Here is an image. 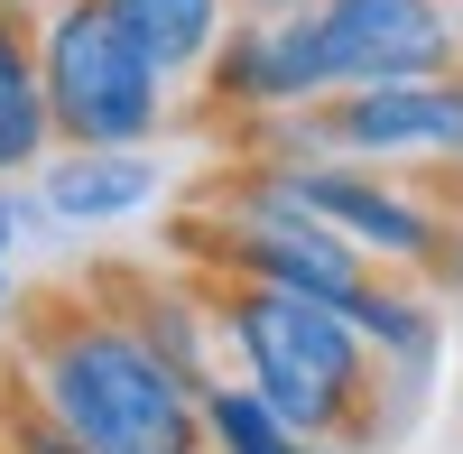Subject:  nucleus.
I'll use <instances>...</instances> for the list:
<instances>
[{
  "label": "nucleus",
  "mask_w": 463,
  "mask_h": 454,
  "mask_svg": "<svg viewBox=\"0 0 463 454\" xmlns=\"http://www.w3.org/2000/svg\"><path fill=\"white\" fill-rule=\"evenodd\" d=\"M19 381L84 454H204V390L102 297L28 316Z\"/></svg>",
  "instance_id": "f257e3e1"
},
{
  "label": "nucleus",
  "mask_w": 463,
  "mask_h": 454,
  "mask_svg": "<svg viewBox=\"0 0 463 454\" xmlns=\"http://www.w3.org/2000/svg\"><path fill=\"white\" fill-rule=\"evenodd\" d=\"M213 316H222L232 362H241V390H250L279 427L316 436V445L362 436V408H371L380 362H371V344L353 334V316H343V307H316V297H288V288H241V279H222Z\"/></svg>",
  "instance_id": "f03ea898"
},
{
  "label": "nucleus",
  "mask_w": 463,
  "mask_h": 454,
  "mask_svg": "<svg viewBox=\"0 0 463 454\" xmlns=\"http://www.w3.org/2000/svg\"><path fill=\"white\" fill-rule=\"evenodd\" d=\"M37 84L56 148H148L167 130V74L102 0H56L37 19Z\"/></svg>",
  "instance_id": "7ed1b4c3"
},
{
  "label": "nucleus",
  "mask_w": 463,
  "mask_h": 454,
  "mask_svg": "<svg viewBox=\"0 0 463 454\" xmlns=\"http://www.w3.org/2000/svg\"><path fill=\"white\" fill-rule=\"evenodd\" d=\"M260 185L279 204H297L306 222H325L343 251H362L371 270H436L445 260V213L417 204L408 185H390L380 167H353V158H269Z\"/></svg>",
  "instance_id": "20e7f679"
},
{
  "label": "nucleus",
  "mask_w": 463,
  "mask_h": 454,
  "mask_svg": "<svg viewBox=\"0 0 463 454\" xmlns=\"http://www.w3.org/2000/svg\"><path fill=\"white\" fill-rule=\"evenodd\" d=\"M306 158H353V167L463 158V74L371 84V93H325L316 111H306Z\"/></svg>",
  "instance_id": "39448f33"
},
{
  "label": "nucleus",
  "mask_w": 463,
  "mask_h": 454,
  "mask_svg": "<svg viewBox=\"0 0 463 454\" xmlns=\"http://www.w3.org/2000/svg\"><path fill=\"white\" fill-rule=\"evenodd\" d=\"M306 19H316V47H325V84L334 93L454 74V19L436 10V0H316Z\"/></svg>",
  "instance_id": "423d86ee"
},
{
  "label": "nucleus",
  "mask_w": 463,
  "mask_h": 454,
  "mask_svg": "<svg viewBox=\"0 0 463 454\" xmlns=\"http://www.w3.org/2000/svg\"><path fill=\"white\" fill-rule=\"evenodd\" d=\"M204 84L222 111H306V102H325V47H316V19H241V28H222V47L204 65Z\"/></svg>",
  "instance_id": "0eeeda50"
},
{
  "label": "nucleus",
  "mask_w": 463,
  "mask_h": 454,
  "mask_svg": "<svg viewBox=\"0 0 463 454\" xmlns=\"http://www.w3.org/2000/svg\"><path fill=\"white\" fill-rule=\"evenodd\" d=\"M158 158L148 148H56L47 167H37V204L56 222H130L158 204Z\"/></svg>",
  "instance_id": "6e6552de"
},
{
  "label": "nucleus",
  "mask_w": 463,
  "mask_h": 454,
  "mask_svg": "<svg viewBox=\"0 0 463 454\" xmlns=\"http://www.w3.org/2000/svg\"><path fill=\"white\" fill-rule=\"evenodd\" d=\"M56 158L47 84H37V19L0 0V176H37Z\"/></svg>",
  "instance_id": "1a4fd4ad"
},
{
  "label": "nucleus",
  "mask_w": 463,
  "mask_h": 454,
  "mask_svg": "<svg viewBox=\"0 0 463 454\" xmlns=\"http://www.w3.org/2000/svg\"><path fill=\"white\" fill-rule=\"evenodd\" d=\"M102 10L148 47V65H158L167 84L176 74H204L213 47H222V0H102Z\"/></svg>",
  "instance_id": "9d476101"
},
{
  "label": "nucleus",
  "mask_w": 463,
  "mask_h": 454,
  "mask_svg": "<svg viewBox=\"0 0 463 454\" xmlns=\"http://www.w3.org/2000/svg\"><path fill=\"white\" fill-rule=\"evenodd\" d=\"M204 445H213V454H334V445H316V436L279 427L241 381H204Z\"/></svg>",
  "instance_id": "9b49d317"
},
{
  "label": "nucleus",
  "mask_w": 463,
  "mask_h": 454,
  "mask_svg": "<svg viewBox=\"0 0 463 454\" xmlns=\"http://www.w3.org/2000/svg\"><path fill=\"white\" fill-rule=\"evenodd\" d=\"M353 334L371 344V362H380V353H390V362H427V353H436V316H427V297L399 288V279H371V288H362Z\"/></svg>",
  "instance_id": "f8f14e48"
},
{
  "label": "nucleus",
  "mask_w": 463,
  "mask_h": 454,
  "mask_svg": "<svg viewBox=\"0 0 463 454\" xmlns=\"http://www.w3.org/2000/svg\"><path fill=\"white\" fill-rule=\"evenodd\" d=\"M10 241H19V204L0 195V307H10Z\"/></svg>",
  "instance_id": "ddd939ff"
}]
</instances>
